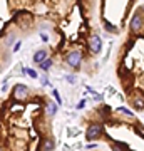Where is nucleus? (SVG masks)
<instances>
[{
  "label": "nucleus",
  "instance_id": "0eeeda50",
  "mask_svg": "<svg viewBox=\"0 0 144 151\" xmlns=\"http://www.w3.org/2000/svg\"><path fill=\"white\" fill-rule=\"evenodd\" d=\"M45 57H49V52L45 50V49H39V50H35V54H34L32 60L35 62V64H40Z\"/></svg>",
  "mask_w": 144,
  "mask_h": 151
},
{
  "label": "nucleus",
  "instance_id": "a211bd4d",
  "mask_svg": "<svg viewBox=\"0 0 144 151\" xmlns=\"http://www.w3.org/2000/svg\"><path fill=\"white\" fill-rule=\"evenodd\" d=\"M84 104H85V101H80V103L77 104V109H80V108H84Z\"/></svg>",
  "mask_w": 144,
  "mask_h": 151
},
{
  "label": "nucleus",
  "instance_id": "aec40b11",
  "mask_svg": "<svg viewBox=\"0 0 144 151\" xmlns=\"http://www.w3.org/2000/svg\"><path fill=\"white\" fill-rule=\"evenodd\" d=\"M141 10H144V5H143V9H141Z\"/></svg>",
  "mask_w": 144,
  "mask_h": 151
},
{
  "label": "nucleus",
  "instance_id": "f8f14e48",
  "mask_svg": "<svg viewBox=\"0 0 144 151\" xmlns=\"http://www.w3.org/2000/svg\"><path fill=\"white\" fill-rule=\"evenodd\" d=\"M22 72H24V74H27L29 77H32V79H37V77H39L37 70H35V69H30V67H24V69H22Z\"/></svg>",
  "mask_w": 144,
  "mask_h": 151
},
{
  "label": "nucleus",
  "instance_id": "20e7f679",
  "mask_svg": "<svg viewBox=\"0 0 144 151\" xmlns=\"http://www.w3.org/2000/svg\"><path fill=\"white\" fill-rule=\"evenodd\" d=\"M87 49H89V52L91 54H99L101 52V49H102V40H101V37L99 35H91L89 37V40H87Z\"/></svg>",
  "mask_w": 144,
  "mask_h": 151
},
{
  "label": "nucleus",
  "instance_id": "f3484780",
  "mask_svg": "<svg viewBox=\"0 0 144 151\" xmlns=\"http://www.w3.org/2000/svg\"><path fill=\"white\" fill-rule=\"evenodd\" d=\"M19 49H20V42H17L15 45H14V50H15V52H17V50H19Z\"/></svg>",
  "mask_w": 144,
  "mask_h": 151
},
{
  "label": "nucleus",
  "instance_id": "f257e3e1",
  "mask_svg": "<svg viewBox=\"0 0 144 151\" xmlns=\"http://www.w3.org/2000/svg\"><path fill=\"white\" fill-rule=\"evenodd\" d=\"M30 96V91H29V87L25 84H15L14 89H12V99L17 101V103H24L27 101Z\"/></svg>",
  "mask_w": 144,
  "mask_h": 151
},
{
  "label": "nucleus",
  "instance_id": "f03ea898",
  "mask_svg": "<svg viewBox=\"0 0 144 151\" xmlns=\"http://www.w3.org/2000/svg\"><path fill=\"white\" fill-rule=\"evenodd\" d=\"M104 134V128H102L101 123H92L89 124V128L85 131V139L87 141H96L99 138H102Z\"/></svg>",
  "mask_w": 144,
  "mask_h": 151
},
{
  "label": "nucleus",
  "instance_id": "9d476101",
  "mask_svg": "<svg viewBox=\"0 0 144 151\" xmlns=\"http://www.w3.org/2000/svg\"><path fill=\"white\" fill-rule=\"evenodd\" d=\"M45 113H47V116H55V113H57V104L55 103H47V106H45Z\"/></svg>",
  "mask_w": 144,
  "mask_h": 151
},
{
  "label": "nucleus",
  "instance_id": "4468645a",
  "mask_svg": "<svg viewBox=\"0 0 144 151\" xmlns=\"http://www.w3.org/2000/svg\"><path fill=\"white\" fill-rule=\"evenodd\" d=\"M117 111L123 113V114H126V116H129V118H133V113H131L129 109H126V108H117Z\"/></svg>",
  "mask_w": 144,
  "mask_h": 151
},
{
  "label": "nucleus",
  "instance_id": "dca6fc26",
  "mask_svg": "<svg viewBox=\"0 0 144 151\" xmlns=\"http://www.w3.org/2000/svg\"><path fill=\"white\" fill-rule=\"evenodd\" d=\"M42 86H50V82H49L47 77H42Z\"/></svg>",
  "mask_w": 144,
  "mask_h": 151
},
{
  "label": "nucleus",
  "instance_id": "2eb2a0df",
  "mask_svg": "<svg viewBox=\"0 0 144 151\" xmlns=\"http://www.w3.org/2000/svg\"><path fill=\"white\" fill-rule=\"evenodd\" d=\"M65 79H67V81H69L70 84H74V82H75V77H74V76H67Z\"/></svg>",
  "mask_w": 144,
  "mask_h": 151
},
{
  "label": "nucleus",
  "instance_id": "6e6552de",
  "mask_svg": "<svg viewBox=\"0 0 144 151\" xmlns=\"http://www.w3.org/2000/svg\"><path fill=\"white\" fill-rule=\"evenodd\" d=\"M133 106L138 111H143L144 109V96H141V94H138V96L133 97Z\"/></svg>",
  "mask_w": 144,
  "mask_h": 151
},
{
  "label": "nucleus",
  "instance_id": "39448f33",
  "mask_svg": "<svg viewBox=\"0 0 144 151\" xmlns=\"http://www.w3.org/2000/svg\"><path fill=\"white\" fill-rule=\"evenodd\" d=\"M129 29H131L133 34H139L144 29V19H143L141 14H134L133 15V19L129 22Z\"/></svg>",
  "mask_w": 144,
  "mask_h": 151
},
{
  "label": "nucleus",
  "instance_id": "423d86ee",
  "mask_svg": "<svg viewBox=\"0 0 144 151\" xmlns=\"http://www.w3.org/2000/svg\"><path fill=\"white\" fill-rule=\"evenodd\" d=\"M39 150H42V151H50L55 148V143H54V139H50V138H42V141H40V145L37 146Z\"/></svg>",
  "mask_w": 144,
  "mask_h": 151
},
{
  "label": "nucleus",
  "instance_id": "7ed1b4c3",
  "mask_svg": "<svg viewBox=\"0 0 144 151\" xmlns=\"http://www.w3.org/2000/svg\"><path fill=\"white\" fill-rule=\"evenodd\" d=\"M65 62L72 67V69H79L80 64H82V54H80L79 50H70L69 54L65 55Z\"/></svg>",
  "mask_w": 144,
  "mask_h": 151
},
{
  "label": "nucleus",
  "instance_id": "1a4fd4ad",
  "mask_svg": "<svg viewBox=\"0 0 144 151\" xmlns=\"http://www.w3.org/2000/svg\"><path fill=\"white\" fill-rule=\"evenodd\" d=\"M54 65V60L50 59V57H45V59L42 60V62H40V64H39V67H40V69L44 70V72H47L49 69H50V67H52Z\"/></svg>",
  "mask_w": 144,
  "mask_h": 151
},
{
  "label": "nucleus",
  "instance_id": "9b49d317",
  "mask_svg": "<svg viewBox=\"0 0 144 151\" xmlns=\"http://www.w3.org/2000/svg\"><path fill=\"white\" fill-rule=\"evenodd\" d=\"M102 25L106 27L107 32H111V34H117V27H116V25H112V24H109V22H107L106 19H102Z\"/></svg>",
  "mask_w": 144,
  "mask_h": 151
},
{
  "label": "nucleus",
  "instance_id": "6ab92c4d",
  "mask_svg": "<svg viewBox=\"0 0 144 151\" xmlns=\"http://www.w3.org/2000/svg\"><path fill=\"white\" fill-rule=\"evenodd\" d=\"M40 37H42V40H44V42H47V40H49V39H47V35H45V34H42Z\"/></svg>",
  "mask_w": 144,
  "mask_h": 151
},
{
  "label": "nucleus",
  "instance_id": "ddd939ff",
  "mask_svg": "<svg viewBox=\"0 0 144 151\" xmlns=\"http://www.w3.org/2000/svg\"><path fill=\"white\" fill-rule=\"evenodd\" d=\"M52 96L55 97V101H57V104H62V97L59 96V91H57V89H54V91H52Z\"/></svg>",
  "mask_w": 144,
  "mask_h": 151
}]
</instances>
